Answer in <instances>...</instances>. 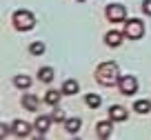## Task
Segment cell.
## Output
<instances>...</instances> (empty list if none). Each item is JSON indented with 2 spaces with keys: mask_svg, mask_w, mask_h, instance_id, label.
I'll use <instances>...</instances> for the list:
<instances>
[{
  "mask_svg": "<svg viewBox=\"0 0 151 140\" xmlns=\"http://www.w3.org/2000/svg\"><path fill=\"white\" fill-rule=\"evenodd\" d=\"M96 82L98 84H104V87H113L118 84V78H120V67L116 62L107 60V62H100L96 67V74H93Z\"/></svg>",
  "mask_w": 151,
  "mask_h": 140,
  "instance_id": "6da1fadb",
  "label": "cell"
},
{
  "mask_svg": "<svg viewBox=\"0 0 151 140\" xmlns=\"http://www.w3.org/2000/svg\"><path fill=\"white\" fill-rule=\"evenodd\" d=\"M11 25H14V29H18V31H31V29L36 27V16H33L31 11H27V9H18L11 16Z\"/></svg>",
  "mask_w": 151,
  "mask_h": 140,
  "instance_id": "7a4b0ae2",
  "label": "cell"
},
{
  "mask_svg": "<svg viewBox=\"0 0 151 140\" xmlns=\"http://www.w3.org/2000/svg\"><path fill=\"white\" fill-rule=\"evenodd\" d=\"M104 16H107L109 22L118 25V22H127V9L118 2H111V5L104 7Z\"/></svg>",
  "mask_w": 151,
  "mask_h": 140,
  "instance_id": "3957f363",
  "label": "cell"
},
{
  "mask_svg": "<svg viewBox=\"0 0 151 140\" xmlns=\"http://www.w3.org/2000/svg\"><path fill=\"white\" fill-rule=\"evenodd\" d=\"M145 36V22L138 18L133 20H127L124 22V38H129V40H140V38Z\"/></svg>",
  "mask_w": 151,
  "mask_h": 140,
  "instance_id": "277c9868",
  "label": "cell"
},
{
  "mask_svg": "<svg viewBox=\"0 0 151 140\" xmlns=\"http://www.w3.org/2000/svg\"><path fill=\"white\" fill-rule=\"evenodd\" d=\"M118 89H120L122 96H133V93H138V89H140L138 78L136 76H120L118 78Z\"/></svg>",
  "mask_w": 151,
  "mask_h": 140,
  "instance_id": "5b68a950",
  "label": "cell"
},
{
  "mask_svg": "<svg viewBox=\"0 0 151 140\" xmlns=\"http://www.w3.org/2000/svg\"><path fill=\"white\" fill-rule=\"evenodd\" d=\"M31 129H33V125H31V122L20 120V118L11 122V134H14V136H18V138H27V136L31 134Z\"/></svg>",
  "mask_w": 151,
  "mask_h": 140,
  "instance_id": "8992f818",
  "label": "cell"
},
{
  "mask_svg": "<svg viewBox=\"0 0 151 140\" xmlns=\"http://www.w3.org/2000/svg\"><path fill=\"white\" fill-rule=\"evenodd\" d=\"M124 42V31H118V29H111V31L104 33V45L111 47V49H116V47H120Z\"/></svg>",
  "mask_w": 151,
  "mask_h": 140,
  "instance_id": "52a82bcc",
  "label": "cell"
},
{
  "mask_svg": "<svg viewBox=\"0 0 151 140\" xmlns=\"http://www.w3.org/2000/svg\"><path fill=\"white\" fill-rule=\"evenodd\" d=\"M113 125H116V122H113L111 118H107V120H98V122H96V136H98V138H109L111 131H113Z\"/></svg>",
  "mask_w": 151,
  "mask_h": 140,
  "instance_id": "ba28073f",
  "label": "cell"
},
{
  "mask_svg": "<svg viewBox=\"0 0 151 140\" xmlns=\"http://www.w3.org/2000/svg\"><path fill=\"white\" fill-rule=\"evenodd\" d=\"M109 118H111L113 122H124L129 118V111L122 105H111V107H109Z\"/></svg>",
  "mask_w": 151,
  "mask_h": 140,
  "instance_id": "9c48e42d",
  "label": "cell"
},
{
  "mask_svg": "<svg viewBox=\"0 0 151 140\" xmlns=\"http://www.w3.org/2000/svg\"><path fill=\"white\" fill-rule=\"evenodd\" d=\"M51 122H53L51 116H38L36 120H33V129H36L40 136H45L49 131V127H51Z\"/></svg>",
  "mask_w": 151,
  "mask_h": 140,
  "instance_id": "30bf717a",
  "label": "cell"
},
{
  "mask_svg": "<svg viewBox=\"0 0 151 140\" xmlns=\"http://www.w3.org/2000/svg\"><path fill=\"white\" fill-rule=\"evenodd\" d=\"M65 96L62 93V89H49V91H45V105H51V107H56L58 102H60V98Z\"/></svg>",
  "mask_w": 151,
  "mask_h": 140,
  "instance_id": "8fae6325",
  "label": "cell"
},
{
  "mask_svg": "<svg viewBox=\"0 0 151 140\" xmlns=\"http://www.w3.org/2000/svg\"><path fill=\"white\" fill-rule=\"evenodd\" d=\"M20 105H22L27 111H38V107H40V100H38L33 93H24L22 100H20Z\"/></svg>",
  "mask_w": 151,
  "mask_h": 140,
  "instance_id": "7c38bea8",
  "label": "cell"
},
{
  "mask_svg": "<svg viewBox=\"0 0 151 140\" xmlns=\"http://www.w3.org/2000/svg\"><path fill=\"white\" fill-rule=\"evenodd\" d=\"M31 82H33V80L29 78L27 74H18V76H14V87H16V89H24V91H27V89L31 87Z\"/></svg>",
  "mask_w": 151,
  "mask_h": 140,
  "instance_id": "4fadbf2b",
  "label": "cell"
},
{
  "mask_svg": "<svg viewBox=\"0 0 151 140\" xmlns=\"http://www.w3.org/2000/svg\"><path fill=\"white\" fill-rule=\"evenodd\" d=\"M80 127H82V120H80V118H67V120H65V129H67V134H71V136L78 134V131H80Z\"/></svg>",
  "mask_w": 151,
  "mask_h": 140,
  "instance_id": "5bb4252c",
  "label": "cell"
},
{
  "mask_svg": "<svg viewBox=\"0 0 151 140\" xmlns=\"http://www.w3.org/2000/svg\"><path fill=\"white\" fill-rule=\"evenodd\" d=\"M78 82H76L73 78H69V80H65V82H62V93H65V96H76V93H78Z\"/></svg>",
  "mask_w": 151,
  "mask_h": 140,
  "instance_id": "9a60e30c",
  "label": "cell"
},
{
  "mask_svg": "<svg viewBox=\"0 0 151 140\" xmlns=\"http://www.w3.org/2000/svg\"><path fill=\"white\" fill-rule=\"evenodd\" d=\"M53 78H56V74H53L51 67H40V69H38V80H40V82H51Z\"/></svg>",
  "mask_w": 151,
  "mask_h": 140,
  "instance_id": "2e32d148",
  "label": "cell"
},
{
  "mask_svg": "<svg viewBox=\"0 0 151 140\" xmlns=\"http://www.w3.org/2000/svg\"><path fill=\"white\" fill-rule=\"evenodd\" d=\"M85 105L91 107V109H98L100 105H102V98H100L98 93H87V96H85Z\"/></svg>",
  "mask_w": 151,
  "mask_h": 140,
  "instance_id": "e0dca14e",
  "label": "cell"
},
{
  "mask_svg": "<svg viewBox=\"0 0 151 140\" xmlns=\"http://www.w3.org/2000/svg\"><path fill=\"white\" fill-rule=\"evenodd\" d=\"M133 111L140 113V116H145V113L151 111V102L149 100H138V102H133Z\"/></svg>",
  "mask_w": 151,
  "mask_h": 140,
  "instance_id": "ac0fdd59",
  "label": "cell"
},
{
  "mask_svg": "<svg viewBox=\"0 0 151 140\" xmlns=\"http://www.w3.org/2000/svg\"><path fill=\"white\" fill-rule=\"evenodd\" d=\"M45 51H47V47H45V42H40V40H36V42L29 45V53H31V56H42Z\"/></svg>",
  "mask_w": 151,
  "mask_h": 140,
  "instance_id": "d6986e66",
  "label": "cell"
},
{
  "mask_svg": "<svg viewBox=\"0 0 151 140\" xmlns=\"http://www.w3.org/2000/svg\"><path fill=\"white\" fill-rule=\"evenodd\" d=\"M51 118H53V122H60V125H65V120H67V113H65V109H60V107L56 105V107H53Z\"/></svg>",
  "mask_w": 151,
  "mask_h": 140,
  "instance_id": "ffe728a7",
  "label": "cell"
},
{
  "mask_svg": "<svg viewBox=\"0 0 151 140\" xmlns=\"http://www.w3.org/2000/svg\"><path fill=\"white\" fill-rule=\"evenodd\" d=\"M142 14L151 18V0H142Z\"/></svg>",
  "mask_w": 151,
  "mask_h": 140,
  "instance_id": "44dd1931",
  "label": "cell"
},
{
  "mask_svg": "<svg viewBox=\"0 0 151 140\" xmlns=\"http://www.w3.org/2000/svg\"><path fill=\"white\" fill-rule=\"evenodd\" d=\"M0 127H2V138H7V134L11 131V125H5V122H2Z\"/></svg>",
  "mask_w": 151,
  "mask_h": 140,
  "instance_id": "7402d4cb",
  "label": "cell"
},
{
  "mask_svg": "<svg viewBox=\"0 0 151 140\" xmlns=\"http://www.w3.org/2000/svg\"><path fill=\"white\" fill-rule=\"evenodd\" d=\"M76 2H85V0H76Z\"/></svg>",
  "mask_w": 151,
  "mask_h": 140,
  "instance_id": "603a6c76",
  "label": "cell"
}]
</instances>
